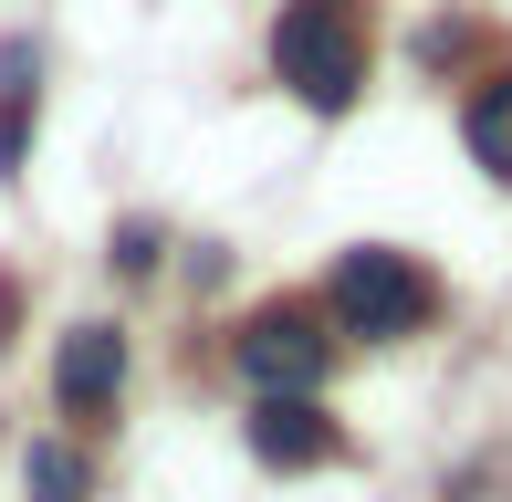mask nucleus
I'll return each instance as SVG.
<instances>
[{
  "label": "nucleus",
  "instance_id": "nucleus-1",
  "mask_svg": "<svg viewBox=\"0 0 512 502\" xmlns=\"http://www.w3.org/2000/svg\"><path fill=\"white\" fill-rule=\"evenodd\" d=\"M272 74L314 105V116H345L366 84V42H356V11L345 0H293L272 21Z\"/></svg>",
  "mask_w": 512,
  "mask_h": 502
},
{
  "label": "nucleus",
  "instance_id": "nucleus-2",
  "mask_svg": "<svg viewBox=\"0 0 512 502\" xmlns=\"http://www.w3.org/2000/svg\"><path fill=\"white\" fill-rule=\"evenodd\" d=\"M439 314V283L408 262V251H387V241H356L335 262V325L345 335H377V346H398V335H418Z\"/></svg>",
  "mask_w": 512,
  "mask_h": 502
},
{
  "label": "nucleus",
  "instance_id": "nucleus-3",
  "mask_svg": "<svg viewBox=\"0 0 512 502\" xmlns=\"http://www.w3.org/2000/svg\"><path fill=\"white\" fill-rule=\"evenodd\" d=\"M324 356H335V346H324V325H314L304 304H262L241 325V377L262 387V398H314V387H324Z\"/></svg>",
  "mask_w": 512,
  "mask_h": 502
},
{
  "label": "nucleus",
  "instance_id": "nucleus-4",
  "mask_svg": "<svg viewBox=\"0 0 512 502\" xmlns=\"http://www.w3.org/2000/svg\"><path fill=\"white\" fill-rule=\"evenodd\" d=\"M115 387H126V346H115V325H74L53 356V398L74 408V419H95V408H115Z\"/></svg>",
  "mask_w": 512,
  "mask_h": 502
},
{
  "label": "nucleus",
  "instance_id": "nucleus-5",
  "mask_svg": "<svg viewBox=\"0 0 512 502\" xmlns=\"http://www.w3.org/2000/svg\"><path fill=\"white\" fill-rule=\"evenodd\" d=\"M251 461H272V471L335 461V419H324L314 398H262V408H251Z\"/></svg>",
  "mask_w": 512,
  "mask_h": 502
},
{
  "label": "nucleus",
  "instance_id": "nucleus-6",
  "mask_svg": "<svg viewBox=\"0 0 512 502\" xmlns=\"http://www.w3.org/2000/svg\"><path fill=\"white\" fill-rule=\"evenodd\" d=\"M21 126H32V42H0V178L21 168Z\"/></svg>",
  "mask_w": 512,
  "mask_h": 502
},
{
  "label": "nucleus",
  "instance_id": "nucleus-7",
  "mask_svg": "<svg viewBox=\"0 0 512 502\" xmlns=\"http://www.w3.org/2000/svg\"><path fill=\"white\" fill-rule=\"evenodd\" d=\"M471 157H481L492 178H512V74H502L492 95L471 105Z\"/></svg>",
  "mask_w": 512,
  "mask_h": 502
},
{
  "label": "nucleus",
  "instance_id": "nucleus-8",
  "mask_svg": "<svg viewBox=\"0 0 512 502\" xmlns=\"http://www.w3.org/2000/svg\"><path fill=\"white\" fill-rule=\"evenodd\" d=\"M21 482H32V502H84V450H63V440H32Z\"/></svg>",
  "mask_w": 512,
  "mask_h": 502
},
{
  "label": "nucleus",
  "instance_id": "nucleus-9",
  "mask_svg": "<svg viewBox=\"0 0 512 502\" xmlns=\"http://www.w3.org/2000/svg\"><path fill=\"white\" fill-rule=\"evenodd\" d=\"M157 262V231H147V220H126V231H115V272H147Z\"/></svg>",
  "mask_w": 512,
  "mask_h": 502
}]
</instances>
